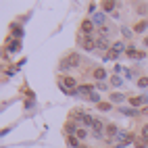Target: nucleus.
<instances>
[{
  "mask_svg": "<svg viewBox=\"0 0 148 148\" xmlns=\"http://www.w3.org/2000/svg\"><path fill=\"white\" fill-rule=\"evenodd\" d=\"M65 132L69 134V138H71V136H77V127H75V123H71V121H69V123L65 125Z\"/></svg>",
  "mask_w": 148,
  "mask_h": 148,
  "instance_id": "9d476101",
  "label": "nucleus"
},
{
  "mask_svg": "<svg viewBox=\"0 0 148 148\" xmlns=\"http://www.w3.org/2000/svg\"><path fill=\"white\" fill-rule=\"evenodd\" d=\"M117 58H119V54L113 52V50H108V52H106V56H104V61H117Z\"/></svg>",
  "mask_w": 148,
  "mask_h": 148,
  "instance_id": "6ab92c4d",
  "label": "nucleus"
},
{
  "mask_svg": "<svg viewBox=\"0 0 148 148\" xmlns=\"http://www.w3.org/2000/svg\"><path fill=\"white\" fill-rule=\"evenodd\" d=\"M104 21H106L104 13H96V15L92 17V23H94L96 27H104Z\"/></svg>",
  "mask_w": 148,
  "mask_h": 148,
  "instance_id": "20e7f679",
  "label": "nucleus"
},
{
  "mask_svg": "<svg viewBox=\"0 0 148 148\" xmlns=\"http://www.w3.org/2000/svg\"><path fill=\"white\" fill-rule=\"evenodd\" d=\"M138 86H140V88H148V77H140V79H138Z\"/></svg>",
  "mask_w": 148,
  "mask_h": 148,
  "instance_id": "393cba45",
  "label": "nucleus"
},
{
  "mask_svg": "<svg viewBox=\"0 0 148 148\" xmlns=\"http://www.w3.org/2000/svg\"><path fill=\"white\" fill-rule=\"evenodd\" d=\"M123 100H125V96H123V94H119V92L113 94V92H111V102H123Z\"/></svg>",
  "mask_w": 148,
  "mask_h": 148,
  "instance_id": "f3484780",
  "label": "nucleus"
},
{
  "mask_svg": "<svg viewBox=\"0 0 148 148\" xmlns=\"http://www.w3.org/2000/svg\"><path fill=\"white\" fill-rule=\"evenodd\" d=\"M98 108H100V111H111V104H108V102H100Z\"/></svg>",
  "mask_w": 148,
  "mask_h": 148,
  "instance_id": "a878e982",
  "label": "nucleus"
},
{
  "mask_svg": "<svg viewBox=\"0 0 148 148\" xmlns=\"http://www.w3.org/2000/svg\"><path fill=\"white\" fill-rule=\"evenodd\" d=\"M111 84H113L115 88H119V86L123 84V79H121V77H117V75H113V79H111Z\"/></svg>",
  "mask_w": 148,
  "mask_h": 148,
  "instance_id": "412c9836",
  "label": "nucleus"
},
{
  "mask_svg": "<svg viewBox=\"0 0 148 148\" xmlns=\"http://www.w3.org/2000/svg\"><path fill=\"white\" fill-rule=\"evenodd\" d=\"M125 52H127V56H134V58H138V50H136L134 46H130V48H127Z\"/></svg>",
  "mask_w": 148,
  "mask_h": 148,
  "instance_id": "4be33fe9",
  "label": "nucleus"
},
{
  "mask_svg": "<svg viewBox=\"0 0 148 148\" xmlns=\"http://www.w3.org/2000/svg\"><path fill=\"white\" fill-rule=\"evenodd\" d=\"M90 100H92V102H96V104H100V94H98V92L94 90V92L90 94Z\"/></svg>",
  "mask_w": 148,
  "mask_h": 148,
  "instance_id": "aec40b11",
  "label": "nucleus"
},
{
  "mask_svg": "<svg viewBox=\"0 0 148 148\" xmlns=\"http://www.w3.org/2000/svg\"><path fill=\"white\" fill-rule=\"evenodd\" d=\"M117 4L115 2H111V0H106V2H102V8H104V13H113V8H115Z\"/></svg>",
  "mask_w": 148,
  "mask_h": 148,
  "instance_id": "4468645a",
  "label": "nucleus"
},
{
  "mask_svg": "<svg viewBox=\"0 0 148 148\" xmlns=\"http://www.w3.org/2000/svg\"><path fill=\"white\" fill-rule=\"evenodd\" d=\"M142 136H144L146 140H148V125H144V127H142Z\"/></svg>",
  "mask_w": 148,
  "mask_h": 148,
  "instance_id": "c756f323",
  "label": "nucleus"
},
{
  "mask_svg": "<svg viewBox=\"0 0 148 148\" xmlns=\"http://www.w3.org/2000/svg\"><path fill=\"white\" fill-rule=\"evenodd\" d=\"M106 134H108V136H113V138H117V134H119L117 125H113V123H111V125H106Z\"/></svg>",
  "mask_w": 148,
  "mask_h": 148,
  "instance_id": "2eb2a0df",
  "label": "nucleus"
},
{
  "mask_svg": "<svg viewBox=\"0 0 148 148\" xmlns=\"http://www.w3.org/2000/svg\"><path fill=\"white\" fill-rule=\"evenodd\" d=\"M11 34H13V36L17 38V40H19V38H23V29L19 27L17 23H13V25H11Z\"/></svg>",
  "mask_w": 148,
  "mask_h": 148,
  "instance_id": "6e6552de",
  "label": "nucleus"
},
{
  "mask_svg": "<svg viewBox=\"0 0 148 148\" xmlns=\"http://www.w3.org/2000/svg\"><path fill=\"white\" fill-rule=\"evenodd\" d=\"M96 50H108V40L106 38H98L96 40Z\"/></svg>",
  "mask_w": 148,
  "mask_h": 148,
  "instance_id": "39448f33",
  "label": "nucleus"
},
{
  "mask_svg": "<svg viewBox=\"0 0 148 148\" xmlns=\"http://www.w3.org/2000/svg\"><path fill=\"white\" fill-rule=\"evenodd\" d=\"M75 117L79 119L82 125H90V127H94V121H96V119H92L90 115H84V113H82V115H75Z\"/></svg>",
  "mask_w": 148,
  "mask_h": 148,
  "instance_id": "7ed1b4c3",
  "label": "nucleus"
},
{
  "mask_svg": "<svg viewBox=\"0 0 148 148\" xmlns=\"http://www.w3.org/2000/svg\"><path fill=\"white\" fill-rule=\"evenodd\" d=\"M82 46L86 48V50H94V48H96V42L92 40V38H84V40H82Z\"/></svg>",
  "mask_w": 148,
  "mask_h": 148,
  "instance_id": "423d86ee",
  "label": "nucleus"
},
{
  "mask_svg": "<svg viewBox=\"0 0 148 148\" xmlns=\"http://www.w3.org/2000/svg\"><path fill=\"white\" fill-rule=\"evenodd\" d=\"M117 148H123V146H117Z\"/></svg>",
  "mask_w": 148,
  "mask_h": 148,
  "instance_id": "c9c22d12",
  "label": "nucleus"
},
{
  "mask_svg": "<svg viewBox=\"0 0 148 148\" xmlns=\"http://www.w3.org/2000/svg\"><path fill=\"white\" fill-rule=\"evenodd\" d=\"M121 34H123L125 38H132V36H134V32H132L130 27H121Z\"/></svg>",
  "mask_w": 148,
  "mask_h": 148,
  "instance_id": "5701e85b",
  "label": "nucleus"
},
{
  "mask_svg": "<svg viewBox=\"0 0 148 148\" xmlns=\"http://www.w3.org/2000/svg\"><path fill=\"white\" fill-rule=\"evenodd\" d=\"M146 148H148V140H146Z\"/></svg>",
  "mask_w": 148,
  "mask_h": 148,
  "instance_id": "f704fd0d",
  "label": "nucleus"
},
{
  "mask_svg": "<svg viewBox=\"0 0 148 148\" xmlns=\"http://www.w3.org/2000/svg\"><path fill=\"white\" fill-rule=\"evenodd\" d=\"M79 148H86V146H79Z\"/></svg>",
  "mask_w": 148,
  "mask_h": 148,
  "instance_id": "e433bc0d",
  "label": "nucleus"
},
{
  "mask_svg": "<svg viewBox=\"0 0 148 148\" xmlns=\"http://www.w3.org/2000/svg\"><path fill=\"white\" fill-rule=\"evenodd\" d=\"M146 27H148V21H140V23H136V27H134V32H138V34H142V32H146Z\"/></svg>",
  "mask_w": 148,
  "mask_h": 148,
  "instance_id": "9b49d317",
  "label": "nucleus"
},
{
  "mask_svg": "<svg viewBox=\"0 0 148 148\" xmlns=\"http://www.w3.org/2000/svg\"><path fill=\"white\" fill-rule=\"evenodd\" d=\"M144 113H148V108H144Z\"/></svg>",
  "mask_w": 148,
  "mask_h": 148,
  "instance_id": "72a5a7b5",
  "label": "nucleus"
},
{
  "mask_svg": "<svg viewBox=\"0 0 148 148\" xmlns=\"http://www.w3.org/2000/svg\"><path fill=\"white\" fill-rule=\"evenodd\" d=\"M86 136H88V132H86V130H77V138H79V140H84Z\"/></svg>",
  "mask_w": 148,
  "mask_h": 148,
  "instance_id": "cd10ccee",
  "label": "nucleus"
},
{
  "mask_svg": "<svg viewBox=\"0 0 148 148\" xmlns=\"http://www.w3.org/2000/svg\"><path fill=\"white\" fill-rule=\"evenodd\" d=\"M123 115H136V108H121Z\"/></svg>",
  "mask_w": 148,
  "mask_h": 148,
  "instance_id": "bb28decb",
  "label": "nucleus"
},
{
  "mask_svg": "<svg viewBox=\"0 0 148 148\" xmlns=\"http://www.w3.org/2000/svg\"><path fill=\"white\" fill-rule=\"evenodd\" d=\"M92 29H94V23L90 21V19H86V21L82 23V32H84V34H90Z\"/></svg>",
  "mask_w": 148,
  "mask_h": 148,
  "instance_id": "1a4fd4ad",
  "label": "nucleus"
},
{
  "mask_svg": "<svg viewBox=\"0 0 148 148\" xmlns=\"http://www.w3.org/2000/svg\"><path fill=\"white\" fill-rule=\"evenodd\" d=\"M25 108H34V100H27L25 102Z\"/></svg>",
  "mask_w": 148,
  "mask_h": 148,
  "instance_id": "7c9ffc66",
  "label": "nucleus"
},
{
  "mask_svg": "<svg viewBox=\"0 0 148 148\" xmlns=\"http://www.w3.org/2000/svg\"><path fill=\"white\" fill-rule=\"evenodd\" d=\"M21 50V42L19 40H11L8 42V52H19Z\"/></svg>",
  "mask_w": 148,
  "mask_h": 148,
  "instance_id": "0eeeda50",
  "label": "nucleus"
},
{
  "mask_svg": "<svg viewBox=\"0 0 148 148\" xmlns=\"http://www.w3.org/2000/svg\"><path fill=\"white\" fill-rule=\"evenodd\" d=\"M67 142H69V146H71V148H79V144H77V138H73V136L69 138Z\"/></svg>",
  "mask_w": 148,
  "mask_h": 148,
  "instance_id": "b1692460",
  "label": "nucleus"
},
{
  "mask_svg": "<svg viewBox=\"0 0 148 148\" xmlns=\"http://www.w3.org/2000/svg\"><path fill=\"white\" fill-rule=\"evenodd\" d=\"M144 44H146V46H148V38H144Z\"/></svg>",
  "mask_w": 148,
  "mask_h": 148,
  "instance_id": "473e14b6",
  "label": "nucleus"
},
{
  "mask_svg": "<svg viewBox=\"0 0 148 148\" xmlns=\"http://www.w3.org/2000/svg\"><path fill=\"white\" fill-rule=\"evenodd\" d=\"M117 142H119L121 146H127L130 142H134V138H132V134H127V132H119V134H117Z\"/></svg>",
  "mask_w": 148,
  "mask_h": 148,
  "instance_id": "f03ea898",
  "label": "nucleus"
},
{
  "mask_svg": "<svg viewBox=\"0 0 148 148\" xmlns=\"http://www.w3.org/2000/svg\"><path fill=\"white\" fill-rule=\"evenodd\" d=\"M77 92H79V94H92L94 88L92 86H79V88H77Z\"/></svg>",
  "mask_w": 148,
  "mask_h": 148,
  "instance_id": "dca6fc26",
  "label": "nucleus"
},
{
  "mask_svg": "<svg viewBox=\"0 0 148 148\" xmlns=\"http://www.w3.org/2000/svg\"><path fill=\"white\" fill-rule=\"evenodd\" d=\"M123 73H125V79H132V77H134V73L130 71V69H123Z\"/></svg>",
  "mask_w": 148,
  "mask_h": 148,
  "instance_id": "c85d7f7f",
  "label": "nucleus"
},
{
  "mask_svg": "<svg viewBox=\"0 0 148 148\" xmlns=\"http://www.w3.org/2000/svg\"><path fill=\"white\" fill-rule=\"evenodd\" d=\"M102 127H104L102 121H98V119H96V121H94V127H92V134H100V132H102Z\"/></svg>",
  "mask_w": 148,
  "mask_h": 148,
  "instance_id": "a211bd4d",
  "label": "nucleus"
},
{
  "mask_svg": "<svg viewBox=\"0 0 148 148\" xmlns=\"http://www.w3.org/2000/svg\"><path fill=\"white\" fill-rule=\"evenodd\" d=\"M123 50H127L123 42H115V44H113V52H117V54H119V52H123Z\"/></svg>",
  "mask_w": 148,
  "mask_h": 148,
  "instance_id": "ddd939ff",
  "label": "nucleus"
},
{
  "mask_svg": "<svg viewBox=\"0 0 148 148\" xmlns=\"http://www.w3.org/2000/svg\"><path fill=\"white\" fill-rule=\"evenodd\" d=\"M146 11H148V8H146L144 4H140V8H138V13H146Z\"/></svg>",
  "mask_w": 148,
  "mask_h": 148,
  "instance_id": "2f4dec72",
  "label": "nucleus"
},
{
  "mask_svg": "<svg viewBox=\"0 0 148 148\" xmlns=\"http://www.w3.org/2000/svg\"><path fill=\"white\" fill-rule=\"evenodd\" d=\"M73 67H79V56H77V54H69L65 61H61V69H63V71L73 69Z\"/></svg>",
  "mask_w": 148,
  "mask_h": 148,
  "instance_id": "f257e3e1",
  "label": "nucleus"
},
{
  "mask_svg": "<svg viewBox=\"0 0 148 148\" xmlns=\"http://www.w3.org/2000/svg\"><path fill=\"white\" fill-rule=\"evenodd\" d=\"M94 77H96V79H98V82H100V79H104V77H106V71H104V69H102V67H98V69H96V71H94Z\"/></svg>",
  "mask_w": 148,
  "mask_h": 148,
  "instance_id": "f8f14e48",
  "label": "nucleus"
}]
</instances>
